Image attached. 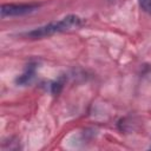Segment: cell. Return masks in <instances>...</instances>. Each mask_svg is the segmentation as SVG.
Returning <instances> with one entry per match:
<instances>
[{"label":"cell","instance_id":"277c9868","mask_svg":"<svg viewBox=\"0 0 151 151\" xmlns=\"http://www.w3.org/2000/svg\"><path fill=\"white\" fill-rule=\"evenodd\" d=\"M138 4L144 12L151 14V0H138Z\"/></svg>","mask_w":151,"mask_h":151},{"label":"cell","instance_id":"3957f363","mask_svg":"<svg viewBox=\"0 0 151 151\" xmlns=\"http://www.w3.org/2000/svg\"><path fill=\"white\" fill-rule=\"evenodd\" d=\"M34 74H35V65H33V64H29V65H27V67H26V71L15 80L17 81V84H20V85H26V84H28L32 79H33V77H34Z\"/></svg>","mask_w":151,"mask_h":151},{"label":"cell","instance_id":"7a4b0ae2","mask_svg":"<svg viewBox=\"0 0 151 151\" xmlns=\"http://www.w3.org/2000/svg\"><path fill=\"white\" fill-rule=\"evenodd\" d=\"M38 4H4L1 6V17H19L37 11Z\"/></svg>","mask_w":151,"mask_h":151},{"label":"cell","instance_id":"6da1fadb","mask_svg":"<svg viewBox=\"0 0 151 151\" xmlns=\"http://www.w3.org/2000/svg\"><path fill=\"white\" fill-rule=\"evenodd\" d=\"M81 25H83L81 18H79L78 15L71 14V15H67V17L58 20V21H53V22H50L45 26L34 28L33 31H29L26 33V37H28L31 39H40L44 37H50V35L55 34V33L66 32V31L78 28Z\"/></svg>","mask_w":151,"mask_h":151}]
</instances>
